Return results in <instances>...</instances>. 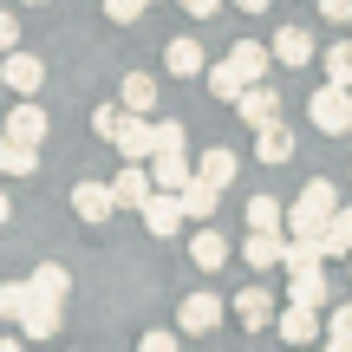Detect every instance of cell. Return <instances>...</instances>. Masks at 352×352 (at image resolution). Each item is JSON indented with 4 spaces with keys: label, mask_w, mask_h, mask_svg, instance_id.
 I'll return each instance as SVG.
<instances>
[{
    "label": "cell",
    "mask_w": 352,
    "mask_h": 352,
    "mask_svg": "<svg viewBox=\"0 0 352 352\" xmlns=\"http://www.w3.org/2000/svg\"><path fill=\"white\" fill-rule=\"evenodd\" d=\"M333 209H340V189H333L327 176H314V183L300 189V202L287 209V235H320V228L333 222Z\"/></svg>",
    "instance_id": "obj_1"
},
{
    "label": "cell",
    "mask_w": 352,
    "mask_h": 352,
    "mask_svg": "<svg viewBox=\"0 0 352 352\" xmlns=\"http://www.w3.org/2000/svg\"><path fill=\"white\" fill-rule=\"evenodd\" d=\"M307 118H314L327 138H346L352 131V85H340V78H327V85L307 98Z\"/></svg>",
    "instance_id": "obj_2"
},
{
    "label": "cell",
    "mask_w": 352,
    "mask_h": 352,
    "mask_svg": "<svg viewBox=\"0 0 352 352\" xmlns=\"http://www.w3.org/2000/svg\"><path fill=\"white\" fill-rule=\"evenodd\" d=\"M144 228H151L157 241H170V235H183V222H189V209H183V196L176 189H151V202H144Z\"/></svg>",
    "instance_id": "obj_3"
},
{
    "label": "cell",
    "mask_w": 352,
    "mask_h": 352,
    "mask_svg": "<svg viewBox=\"0 0 352 352\" xmlns=\"http://www.w3.org/2000/svg\"><path fill=\"white\" fill-rule=\"evenodd\" d=\"M287 222H280V228H248V241H241V261H248L254 267V274H267V267H280V261H287Z\"/></svg>",
    "instance_id": "obj_4"
},
{
    "label": "cell",
    "mask_w": 352,
    "mask_h": 352,
    "mask_svg": "<svg viewBox=\"0 0 352 352\" xmlns=\"http://www.w3.org/2000/svg\"><path fill=\"white\" fill-rule=\"evenodd\" d=\"M0 78H7V91H20V98H33L39 85H46V59H33V52L13 46L7 59H0Z\"/></svg>",
    "instance_id": "obj_5"
},
{
    "label": "cell",
    "mask_w": 352,
    "mask_h": 352,
    "mask_svg": "<svg viewBox=\"0 0 352 352\" xmlns=\"http://www.w3.org/2000/svg\"><path fill=\"white\" fill-rule=\"evenodd\" d=\"M235 111H241V124H254V131H261V124H274V118H280V91L267 85V78H254V85H241Z\"/></svg>",
    "instance_id": "obj_6"
},
{
    "label": "cell",
    "mask_w": 352,
    "mask_h": 352,
    "mask_svg": "<svg viewBox=\"0 0 352 352\" xmlns=\"http://www.w3.org/2000/svg\"><path fill=\"white\" fill-rule=\"evenodd\" d=\"M118 157H124V164H151V151H157V124H144V111H131L124 124H118Z\"/></svg>",
    "instance_id": "obj_7"
},
{
    "label": "cell",
    "mask_w": 352,
    "mask_h": 352,
    "mask_svg": "<svg viewBox=\"0 0 352 352\" xmlns=\"http://www.w3.org/2000/svg\"><path fill=\"white\" fill-rule=\"evenodd\" d=\"M72 215H78V222H111V215H118L111 183H78L72 189Z\"/></svg>",
    "instance_id": "obj_8"
},
{
    "label": "cell",
    "mask_w": 352,
    "mask_h": 352,
    "mask_svg": "<svg viewBox=\"0 0 352 352\" xmlns=\"http://www.w3.org/2000/svg\"><path fill=\"white\" fill-rule=\"evenodd\" d=\"M151 189H157V176L144 170V164H124L111 176V196H118V209H144L151 202Z\"/></svg>",
    "instance_id": "obj_9"
},
{
    "label": "cell",
    "mask_w": 352,
    "mask_h": 352,
    "mask_svg": "<svg viewBox=\"0 0 352 352\" xmlns=\"http://www.w3.org/2000/svg\"><path fill=\"white\" fill-rule=\"evenodd\" d=\"M164 72L170 78H196V72H209V52H202V39H170V46H164Z\"/></svg>",
    "instance_id": "obj_10"
},
{
    "label": "cell",
    "mask_w": 352,
    "mask_h": 352,
    "mask_svg": "<svg viewBox=\"0 0 352 352\" xmlns=\"http://www.w3.org/2000/svg\"><path fill=\"white\" fill-rule=\"evenodd\" d=\"M274 327H280V340H287V346H314L320 340V307H300V300H294L287 314H274Z\"/></svg>",
    "instance_id": "obj_11"
},
{
    "label": "cell",
    "mask_w": 352,
    "mask_h": 352,
    "mask_svg": "<svg viewBox=\"0 0 352 352\" xmlns=\"http://www.w3.org/2000/svg\"><path fill=\"white\" fill-rule=\"evenodd\" d=\"M46 111H39V104L33 98H20V104H13V111H7V138L13 144H46Z\"/></svg>",
    "instance_id": "obj_12"
},
{
    "label": "cell",
    "mask_w": 352,
    "mask_h": 352,
    "mask_svg": "<svg viewBox=\"0 0 352 352\" xmlns=\"http://www.w3.org/2000/svg\"><path fill=\"white\" fill-rule=\"evenodd\" d=\"M189 261H196L202 274H222V267H228V235H222V228H196V241H189Z\"/></svg>",
    "instance_id": "obj_13"
},
{
    "label": "cell",
    "mask_w": 352,
    "mask_h": 352,
    "mask_svg": "<svg viewBox=\"0 0 352 352\" xmlns=\"http://www.w3.org/2000/svg\"><path fill=\"white\" fill-rule=\"evenodd\" d=\"M215 320H222V300H215V294H189V300L176 307V327L183 333H215Z\"/></svg>",
    "instance_id": "obj_14"
},
{
    "label": "cell",
    "mask_w": 352,
    "mask_h": 352,
    "mask_svg": "<svg viewBox=\"0 0 352 352\" xmlns=\"http://www.w3.org/2000/svg\"><path fill=\"white\" fill-rule=\"evenodd\" d=\"M151 176H157V189H176V196H183L189 176H196V164H189L183 151H157V157H151Z\"/></svg>",
    "instance_id": "obj_15"
},
{
    "label": "cell",
    "mask_w": 352,
    "mask_h": 352,
    "mask_svg": "<svg viewBox=\"0 0 352 352\" xmlns=\"http://www.w3.org/2000/svg\"><path fill=\"white\" fill-rule=\"evenodd\" d=\"M274 59H280V65H314V33L287 20V26L274 33Z\"/></svg>",
    "instance_id": "obj_16"
},
{
    "label": "cell",
    "mask_w": 352,
    "mask_h": 352,
    "mask_svg": "<svg viewBox=\"0 0 352 352\" xmlns=\"http://www.w3.org/2000/svg\"><path fill=\"white\" fill-rule=\"evenodd\" d=\"M254 157H261V164H287V157H294V131L280 124V118L261 124V131H254Z\"/></svg>",
    "instance_id": "obj_17"
},
{
    "label": "cell",
    "mask_w": 352,
    "mask_h": 352,
    "mask_svg": "<svg viewBox=\"0 0 352 352\" xmlns=\"http://www.w3.org/2000/svg\"><path fill=\"white\" fill-rule=\"evenodd\" d=\"M235 320H241L248 333H261L267 320H274V300H267V287H241V294H235Z\"/></svg>",
    "instance_id": "obj_18"
},
{
    "label": "cell",
    "mask_w": 352,
    "mask_h": 352,
    "mask_svg": "<svg viewBox=\"0 0 352 352\" xmlns=\"http://www.w3.org/2000/svg\"><path fill=\"white\" fill-rule=\"evenodd\" d=\"M215 202H222V183H209V176H189V189H183L189 222H209V215H215Z\"/></svg>",
    "instance_id": "obj_19"
},
{
    "label": "cell",
    "mask_w": 352,
    "mask_h": 352,
    "mask_svg": "<svg viewBox=\"0 0 352 352\" xmlns=\"http://www.w3.org/2000/svg\"><path fill=\"white\" fill-rule=\"evenodd\" d=\"M267 59H274V52H267L261 39H235V52H228V65H235L248 85H254V78H267Z\"/></svg>",
    "instance_id": "obj_20"
},
{
    "label": "cell",
    "mask_w": 352,
    "mask_h": 352,
    "mask_svg": "<svg viewBox=\"0 0 352 352\" xmlns=\"http://www.w3.org/2000/svg\"><path fill=\"white\" fill-rule=\"evenodd\" d=\"M287 274H314V267H327V248H320V235H294L287 241Z\"/></svg>",
    "instance_id": "obj_21"
},
{
    "label": "cell",
    "mask_w": 352,
    "mask_h": 352,
    "mask_svg": "<svg viewBox=\"0 0 352 352\" xmlns=\"http://www.w3.org/2000/svg\"><path fill=\"white\" fill-rule=\"evenodd\" d=\"M235 164H241V157L228 151V144H209V151L196 157V176H209V183H222V189H228V183H235Z\"/></svg>",
    "instance_id": "obj_22"
},
{
    "label": "cell",
    "mask_w": 352,
    "mask_h": 352,
    "mask_svg": "<svg viewBox=\"0 0 352 352\" xmlns=\"http://www.w3.org/2000/svg\"><path fill=\"white\" fill-rule=\"evenodd\" d=\"M26 280H33V294H39V300H59V307H65V294H72V274H65L59 261L33 267V274H26Z\"/></svg>",
    "instance_id": "obj_23"
},
{
    "label": "cell",
    "mask_w": 352,
    "mask_h": 352,
    "mask_svg": "<svg viewBox=\"0 0 352 352\" xmlns=\"http://www.w3.org/2000/svg\"><path fill=\"white\" fill-rule=\"evenodd\" d=\"M33 170H39V144L0 138V176H33Z\"/></svg>",
    "instance_id": "obj_24"
},
{
    "label": "cell",
    "mask_w": 352,
    "mask_h": 352,
    "mask_svg": "<svg viewBox=\"0 0 352 352\" xmlns=\"http://www.w3.org/2000/svg\"><path fill=\"white\" fill-rule=\"evenodd\" d=\"M118 104H131V111H151V104H157V78H151V72H124Z\"/></svg>",
    "instance_id": "obj_25"
},
{
    "label": "cell",
    "mask_w": 352,
    "mask_h": 352,
    "mask_svg": "<svg viewBox=\"0 0 352 352\" xmlns=\"http://www.w3.org/2000/svg\"><path fill=\"white\" fill-rule=\"evenodd\" d=\"M287 300H300V307H327V267H314V274H287Z\"/></svg>",
    "instance_id": "obj_26"
},
{
    "label": "cell",
    "mask_w": 352,
    "mask_h": 352,
    "mask_svg": "<svg viewBox=\"0 0 352 352\" xmlns=\"http://www.w3.org/2000/svg\"><path fill=\"white\" fill-rule=\"evenodd\" d=\"M320 248H327V261L333 254H352V209H333V222L320 228Z\"/></svg>",
    "instance_id": "obj_27"
},
{
    "label": "cell",
    "mask_w": 352,
    "mask_h": 352,
    "mask_svg": "<svg viewBox=\"0 0 352 352\" xmlns=\"http://www.w3.org/2000/svg\"><path fill=\"white\" fill-rule=\"evenodd\" d=\"M26 307H33V280H7V287H0V320H13V327H20Z\"/></svg>",
    "instance_id": "obj_28"
},
{
    "label": "cell",
    "mask_w": 352,
    "mask_h": 352,
    "mask_svg": "<svg viewBox=\"0 0 352 352\" xmlns=\"http://www.w3.org/2000/svg\"><path fill=\"white\" fill-rule=\"evenodd\" d=\"M241 85H248V78H241V72H235V65H228V59H222V65H215V72H209V91H215V98H222V104H235V98H241Z\"/></svg>",
    "instance_id": "obj_29"
},
{
    "label": "cell",
    "mask_w": 352,
    "mask_h": 352,
    "mask_svg": "<svg viewBox=\"0 0 352 352\" xmlns=\"http://www.w3.org/2000/svg\"><path fill=\"white\" fill-rule=\"evenodd\" d=\"M280 222H287V209L274 196H248V228H280Z\"/></svg>",
    "instance_id": "obj_30"
},
{
    "label": "cell",
    "mask_w": 352,
    "mask_h": 352,
    "mask_svg": "<svg viewBox=\"0 0 352 352\" xmlns=\"http://www.w3.org/2000/svg\"><path fill=\"white\" fill-rule=\"evenodd\" d=\"M327 346H333V352H352V300L333 307V320H327Z\"/></svg>",
    "instance_id": "obj_31"
},
{
    "label": "cell",
    "mask_w": 352,
    "mask_h": 352,
    "mask_svg": "<svg viewBox=\"0 0 352 352\" xmlns=\"http://www.w3.org/2000/svg\"><path fill=\"white\" fill-rule=\"evenodd\" d=\"M124 118H131V104H98V111H91V131H98V138L111 144V138H118V124H124Z\"/></svg>",
    "instance_id": "obj_32"
},
{
    "label": "cell",
    "mask_w": 352,
    "mask_h": 352,
    "mask_svg": "<svg viewBox=\"0 0 352 352\" xmlns=\"http://www.w3.org/2000/svg\"><path fill=\"white\" fill-rule=\"evenodd\" d=\"M327 78H340V85H352V39H340V46H327Z\"/></svg>",
    "instance_id": "obj_33"
},
{
    "label": "cell",
    "mask_w": 352,
    "mask_h": 352,
    "mask_svg": "<svg viewBox=\"0 0 352 352\" xmlns=\"http://www.w3.org/2000/svg\"><path fill=\"white\" fill-rule=\"evenodd\" d=\"M144 7H151V0H104V13H111L118 26H131V20H144Z\"/></svg>",
    "instance_id": "obj_34"
},
{
    "label": "cell",
    "mask_w": 352,
    "mask_h": 352,
    "mask_svg": "<svg viewBox=\"0 0 352 352\" xmlns=\"http://www.w3.org/2000/svg\"><path fill=\"white\" fill-rule=\"evenodd\" d=\"M157 151H183V124H176V118L157 124ZM157 151H151V157H157Z\"/></svg>",
    "instance_id": "obj_35"
},
{
    "label": "cell",
    "mask_w": 352,
    "mask_h": 352,
    "mask_svg": "<svg viewBox=\"0 0 352 352\" xmlns=\"http://www.w3.org/2000/svg\"><path fill=\"white\" fill-rule=\"evenodd\" d=\"M320 20H333V26H352V0H320Z\"/></svg>",
    "instance_id": "obj_36"
},
{
    "label": "cell",
    "mask_w": 352,
    "mask_h": 352,
    "mask_svg": "<svg viewBox=\"0 0 352 352\" xmlns=\"http://www.w3.org/2000/svg\"><path fill=\"white\" fill-rule=\"evenodd\" d=\"M20 46V20H7V13H0V52H13Z\"/></svg>",
    "instance_id": "obj_37"
},
{
    "label": "cell",
    "mask_w": 352,
    "mask_h": 352,
    "mask_svg": "<svg viewBox=\"0 0 352 352\" xmlns=\"http://www.w3.org/2000/svg\"><path fill=\"white\" fill-rule=\"evenodd\" d=\"M138 346H144V352H170V346H176V333H144Z\"/></svg>",
    "instance_id": "obj_38"
},
{
    "label": "cell",
    "mask_w": 352,
    "mask_h": 352,
    "mask_svg": "<svg viewBox=\"0 0 352 352\" xmlns=\"http://www.w3.org/2000/svg\"><path fill=\"white\" fill-rule=\"evenodd\" d=\"M215 7H222V0H183V13H196V20H209Z\"/></svg>",
    "instance_id": "obj_39"
},
{
    "label": "cell",
    "mask_w": 352,
    "mask_h": 352,
    "mask_svg": "<svg viewBox=\"0 0 352 352\" xmlns=\"http://www.w3.org/2000/svg\"><path fill=\"white\" fill-rule=\"evenodd\" d=\"M235 7H241V13H267L274 0H235Z\"/></svg>",
    "instance_id": "obj_40"
},
{
    "label": "cell",
    "mask_w": 352,
    "mask_h": 352,
    "mask_svg": "<svg viewBox=\"0 0 352 352\" xmlns=\"http://www.w3.org/2000/svg\"><path fill=\"white\" fill-rule=\"evenodd\" d=\"M7 215H13V202H7V189H0V228H7Z\"/></svg>",
    "instance_id": "obj_41"
},
{
    "label": "cell",
    "mask_w": 352,
    "mask_h": 352,
    "mask_svg": "<svg viewBox=\"0 0 352 352\" xmlns=\"http://www.w3.org/2000/svg\"><path fill=\"white\" fill-rule=\"evenodd\" d=\"M26 7H46V0H26Z\"/></svg>",
    "instance_id": "obj_42"
},
{
    "label": "cell",
    "mask_w": 352,
    "mask_h": 352,
    "mask_svg": "<svg viewBox=\"0 0 352 352\" xmlns=\"http://www.w3.org/2000/svg\"><path fill=\"white\" fill-rule=\"evenodd\" d=\"M0 138H7V118H0Z\"/></svg>",
    "instance_id": "obj_43"
},
{
    "label": "cell",
    "mask_w": 352,
    "mask_h": 352,
    "mask_svg": "<svg viewBox=\"0 0 352 352\" xmlns=\"http://www.w3.org/2000/svg\"><path fill=\"white\" fill-rule=\"evenodd\" d=\"M0 91H7V78H0Z\"/></svg>",
    "instance_id": "obj_44"
},
{
    "label": "cell",
    "mask_w": 352,
    "mask_h": 352,
    "mask_svg": "<svg viewBox=\"0 0 352 352\" xmlns=\"http://www.w3.org/2000/svg\"><path fill=\"white\" fill-rule=\"evenodd\" d=\"M346 267H352V254H346Z\"/></svg>",
    "instance_id": "obj_45"
}]
</instances>
